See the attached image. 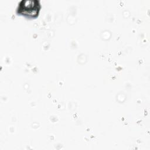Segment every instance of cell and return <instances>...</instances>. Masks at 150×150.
I'll return each mask as SVG.
<instances>
[{
  "label": "cell",
  "instance_id": "6da1fadb",
  "mask_svg": "<svg viewBox=\"0 0 150 150\" xmlns=\"http://www.w3.org/2000/svg\"><path fill=\"white\" fill-rule=\"evenodd\" d=\"M41 8L39 0H21L16 8V13L28 18H36L38 16Z\"/></svg>",
  "mask_w": 150,
  "mask_h": 150
}]
</instances>
